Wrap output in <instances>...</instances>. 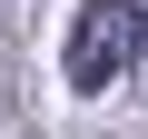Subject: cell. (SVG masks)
<instances>
[{
    "instance_id": "obj_1",
    "label": "cell",
    "mask_w": 148,
    "mask_h": 139,
    "mask_svg": "<svg viewBox=\"0 0 148 139\" xmlns=\"http://www.w3.org/2000/svg\"><path fill=\"white\" fill-rule=\"evenodd\" d=\"M138 50H148V0H79L59 70H69V90H109Z\"/></svg>"
}]
</instances>
